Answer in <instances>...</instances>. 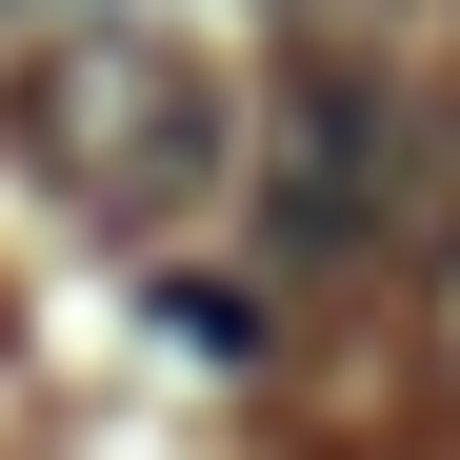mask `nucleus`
Segmentation results:
<instances>
[{
	"mask_svg": "<svg viewBox=\"0 0 460 460\" xmlns=\"http://www.w3.org/2000/svg\"><path fill=\"white\" fill-rule=\"evenodd\" d=\"M440 321H460V280H440Z\"/></svg>",
	"mask_w": 460,
	"mask_h": 460,
	"instance_id": "2",
	"label": "nucleus"
},
{
	"mask_svg": "<svg viewBox=\"0 0 460 460\" xmlns=\"http://www.w3.org/2000/svg\"><path fill=\"white\" fill-rule=\"evenodd\" d=\"M21 140H40V181L60 200H101V220H161L220 181V81H200V40L181 21H60L21 60Z\"/></svg>",
	"mask_w": 460,
	"mask_h": 460,
	"instance_id": "1",
	"label": "nucleus"
}]
</instances>
